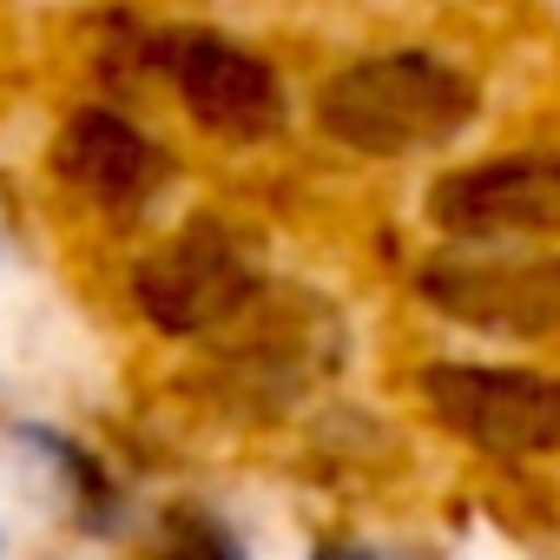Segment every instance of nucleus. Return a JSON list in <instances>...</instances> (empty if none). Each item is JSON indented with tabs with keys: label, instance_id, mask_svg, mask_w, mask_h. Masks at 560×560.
<instances>
[{
	"label": "nucleus",
	"instance_id": "nucleus-1",
	"mask_svg": "<svg viewBox=\"0 0 560 560\" xmlns=\"http://www.w3.org/2000/svg\"><path fill=\"white\" fill-rule=\"evenodd\" d=\"M475 119H481L475 73L435 47L363 54V60L337 67L311 100L317 139L350 152V159H376V165L448 152Z\"/></svg>",
	"mask_w": 560,
	"mask_h": 560
},
{
	"label": "nucleus",
	"instance_id": "nucleus-9",
	"mask_svg": "<svg viewBox=\"0 0 560 560\" xmlns=\"http://www.w3.org/2000/svg\"><path fill=\"white\" fill-rule=\"evenodd\" d=\"M152 560H250L237 527L205 501H172L152 527Z\"/></svg>",
	"mask_w": 560,
	"mask_h": 560
},
{
	"label": "nucleus",
	"instance_id": "nucleus-8",
	"mask_svg": "<svg viewBox=\"0 0 560 560\" xmlns=\"http://www.w3.org/2000/svg\"><path fill=\"white\" fill-rule=\"evenodd\" d=\"M21 442H27V448H40V462H47V468H54V481L67 488V508H73V521H80L86 534H106V527L119 521V481H113V468H106L93 448H80L73 435L40 429V422H27V429H21Z\"/></svg>",
	"mask_w": 560,
	"mask_h": 560
},
{
	"label": "nucleus",
	"instance_id": "nucleus-3",
	"mask_svg": "<svg viewBox=\"0 0 560 560\" xmlns=\"http://www.w3.org/2000/svg\"><path fill=\"white\" fill-rule=\"evenodd\" d=\"M152 86L211 145H270L291 126L284 67L218 27H152Z\"/></svg>",
	"mask_w": 560,
	"mask_h": 560
},
{
	"label": "nucleus",
	"instance_id": "nucleus-2",
	"mask_svg": "<svg viewBox=\"0 0 560 560\" xmlns=\"http://www.w3.org/2000/svg\"><path fill=\"white\" fill-rule=\"evenodd\" d=\"M126 304L152 337L198 343V337L244 324L264 304V264L244 231H231L224 218L205 211V218H185L172 237H159L132 264Z\"/></svg>",
	"mask_w": 560,
	"mask_h": 560
},
{
	"label": "nucleus",
	"instance_id": "nucleus-7",
	"mask_svg": "<svg viewBox=\"0 0 560 560\" xmlns=\"http://www.w3.org/2000/svg\"><path fill=\"white\" fill-rule=\"evenodd\" d=\"M422 218L442 244H547L560 237V152L468 159L429 185Z\"/></svg>",
	"mask_w": 560,
	"mask_h": 560
},
{
	"label": "nucleus",
	"instance_id": "nucleus-5",
	"mask_svg": "<svg viewBox=\"0 0 560 560\" xmlns=\"http://www.w3.org/2000/svg\"><path fill=\"white\" fill-rule=\"evenodd\" d=\"M422 416L488 462H553L560 455V376L527 363L442 357L416 370Z\"/></svg>",
	"mask_w": 560,
	"mask_h": 560
},
{
	"label": "nucleus",
	"instance_id": "nucleus-6",
	"mask_svg": "<svg viewBox=\"0 0 560 560\" xmlns=\"http://www.w3.org/2000/svg\"><path fill=\"white\" fill-rule=\"evenodd\" d=\"M47 172H54V185H60L80 211H93L100 224H132V218H145V211L165 198V185H172V152H165L126 106L86 100V106H73V113L54 126V139H47Z\"/></svg>",
	"mask_w": 560,
	"mask_h": 560
},
{
	"label": "nucleus",
	"instance_id": "nucleus-10",
	"mask_svg": "<svg viewBox=\"0 0 560 560\" xmlns=\"http://www.w3.org/2000/svg\"><path fill=\"white\" fill-rule=\"evenodd\" d=\"M311 560H435V553H416V547H389V540H324Z\"/></svg>",
	"mask_w": 560,
	"mask_h": 560
},
{
	"label": "nucleus",
	"instance_id": "nucleus-4",
	"mask_svg": "<svg viewBox=\"0 0 560 560\" xmlns=\"http://www.w3.org/2000/svg\"><path fill=\"white\" fill-rule=\"evenodd\" d=\"M416 298L442 324L494 343L560 337V250L553 244H435L416 264Z\"/></svg>",
	"mask_w": 560,
	"mask_h": 560
}]
</instances>
